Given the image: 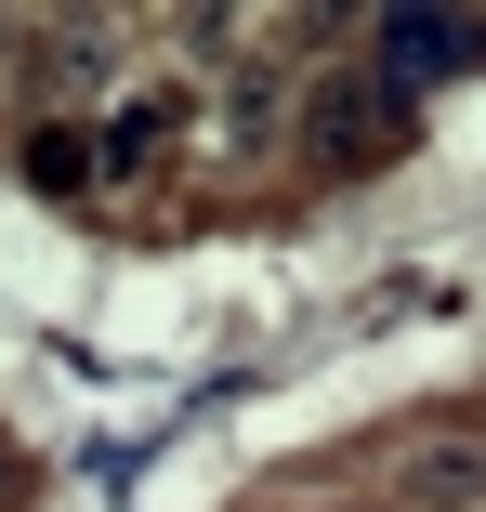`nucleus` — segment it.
Masks as SVG:
<instances>
[{"label": "nucleus", "instance_id": "f257e3e1", "mask_svg": "<svg viewBox=\"0 0 486 512\" xmlns=\"http://www.w3.org/2000/svg\"><path fill=\"white\" fill-rule=\"evenodd\" d=\"M473 66H486L473 14H381L368 27V79L381 92H434V79H473Z\"/></svg>", "mask_w": 486, "mask_h": 512}, {"label": "nucleus", "instance_id": "f03ea898", "mask_svg": "<svg viewBox=\"0 0 486 512\" xmlns=\"http://www.w3.org/2000/svg\"><path fill=\"white\" fill-rule=\"evenodd\" d=\"M395 132H408V119H395V92H381V79H329V92H316V158H329V171L395 158Z\"/></svg>", "mask_w": 486, "mask_h": 512}]
</instances>
